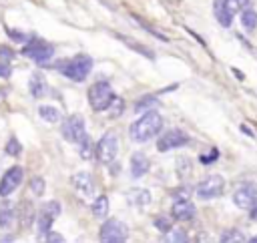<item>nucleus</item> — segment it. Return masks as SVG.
I'll return each mask as SVG.
<instances>
[{"label":"nucleus","instance_id":"10","mask_svg":"<svg viewBox=\"0 0 257 243\" xmlns=\"http://www.w3.org/2000/svg\"><path fill=\"white\" fill-rule=\"evenodd\" d=\"M187 143H189V135L183 133L181 129H173L157 141V151L165 153V151H171V149H177V147H185Z\"/></svg>","mask_w":257,"mask_h":243},{"label":"nucleus","instance_id":"19","mask_svg":"<svg viewBox=\"0 0 257 243\" xmlns=\"http://www.w3.org/2000/svg\"><path fill=\"white\" fill-rule=\"evenodd\" d=\"M241 24L247 30H253L257 26V12H253L251 8H243L241 10Z\"/></svg>","mask_w":257,"mask_h":243},{"label":"nucleus","instance_id":"5","mask_svg":"<svg viewBox=\"0 0 257 243\" xmlns=\"http://www.w3.org/2000/svg\"><path fill=\"white\" fill-rule=\"evenodd\" d=\"M62 137L68 143L80 145V141L86 137V129H84V118L80 114H70L64 125H62Z\"/></svg>","mask_w":257,"mask_h":243},{"label":"nucleus","instance_id":"3","mask_svg":"<svg viewBox=\"0 0 257 243\" xmlns=\"http://www.w3.org/2000/svg\"><path fill=\"white\" fill-rule=\"evenodd\" d=\"M114 94H112V88L108 82L100 80V82H94L90 88H88V102L94 110H104L110 106Z\"/></svg>","mask_w":257,"mask_h":243},{"label":"nucleus","instance_id":"4","mask_svg":"<svg viewBox=\"0 0 257 243\" xmlns=\"http://www.w3.org/2000/svg\"><path fill=\"white\" fill-rule=\"evenodd\" d=\"M116 155H118V139H116V135L114 133H104L100 137L98 145H96V157H98V161L104 163V165H108V163H112L116 159Z\"/></svg>","mask_w":257,"mask_h":243},{"label":"nucleus","instance_id":"17","mask_svg":"<svg viewBox=\"0 0 257 243\" xmlns=\"http://www.w3.org/2000/svg\"><path fill=\"white\" fill-rule=\"evenodd\" d=\"M215 16H217V20H219V24L221 26H231V20H233V12H229L227 10V6L223 4V0H217L215 2Z\"/></svg>","mask_w":257,"mask_h":243},{"label":"nucleus","instance_id":"24","mask_svg":"<svg viewBox=\"0 0 257 243\" xmlns=\"http://www.w3.org/2000/svg\"><path fill=\"white\" fill-rule=\"evenodd\" d=\"M165 241H169V243H185V241H189L187 239V233L183 231V229H177V231H167V237H165Z\"/></svg>","mask_w":257,"mask_h":243},{"label":"nucleus","instance_id":"33","mask_svg":"<svg viewBox=\"0 0 257 243\" xmlns=\"http://www.w3.org/2000/svg\"><path fill=\"white\" fill-rule=\"evenodd\" d=\"M44 239H46L48 243H54V241H56V243H62V241H64V239H62L58 233H50V231L46 233V237H44Z\"/></svg>","mask_w":257,"mask_h":243},{"label":"nucleus","instance_id":"6","mask_svg":"<svg viewBox=\"0 0 257 243\" xmlns=\"http://www.w3.org/2000/svg\"><path fill=\"white\" fill-rule=\"evenodd\" d=\"M100 241L102 243H122L126 241V227L118 219H108L100 227Z\"/></svg>","mask_w":257,"mask_h":243},{"label":"nucleus","instance_id":"20","mask_svg":"<svg viewBox=\"0 0 257 243\" xmlns=\"http://www.w3.org/2000/svg\"><path fill=\"white\" fill-rule=\"evenodd\" d=\"M92 213H94L96 217H104V215L108 213V197H106V195H100V197L94 201Z\"/></svg>","mask_w":257,"mask_h":243},{"label":"nucleus","instance_id":"37","mask_svg":"<svg viewBox=\"0 0 257 243\" xmlns=\"http://www.w3.org/2000/svg\"><path fill=\"white\" fill-rule=\"evenodd\" d=\"M249 217H251V221H257V205L251 209V215H249Z\"/></svg>","mask_w":257,"mask_h":243},{"label":"nucleus","instance_id":"18","mask_svg":"<svg viewBox=\"0 0 257 243\" xmlns=\"http://www.w3.org/2000/svg\"><path fill=\"white\" fill-rule=\"evenodd\" d=\"M38 114H40V118H44L46 123H58V120H60L58 108H54V106H50V104L38 106Z\"/></svg>","mask_w":257,"mask_h":243},{"label":"nucleus","instance_id":"23","mask_svg":"<svg viewBox=\"0 0 257 243\" xmlns=\"http://www.w3.org/2000/svg\"><path fill=\"white\" fill-rule=\"evenodd\" d=\"M157 102H159V98H157V96L147 94V96H143L141 100H137L135 110H137V112H143V110H145V108H149V106H157Z\"/></svg>","mask_w":257,"mask_h":243},{"label":"nucleus","instance_id":"31","mask_svg":"<svg viewBox=\"0 0 257 243\" xmlns=\"http://www.w3.org/2000/svg\"><path fill=\"white\" fill-rule=\"evenodd\" d=\"M173 197L175 199H189L191 197V187H181L179 191L173 193Z\"/></svg>","mask_w":257,"mask_h":243},{"label":"nucleus","instance_id":"28","mask_svg":"<svg viewBox=\"0 0 257 243\" xmlns=\"http://www.w3.org/2000/svg\"><path fill=\"white\" fill-rule=\"evenodd\" d=\"M153 223H155V227H157L159 231H163V233L171 231V221H169V219H165V217H157Z\"/></svg>","mask_w":257,"mask_h":243},{"label":"nucleus","instance_id":"35","mask_svg":"<svg viewBox=\"0 0 257 243\" xmlns=\"http://www.w3.org/2000/svg\"><path fill=\"white\" fill-rule=\"evenodd\" d=\"M0 58H2V60H6V58L10 60V58H12V50L6 48V46H2V48H0Z\"/></svg>","mask_w":257,"mask_h":243},{"label":"nucleus","instance_id":"22","mask_svg":"<svg viewBox=\"0 0 257 243\" xmlns=\"http://www.w3.org/2000/svg\"><path fill=\"white\" fill-rule=\"evenodd\" d=\"M221 241L223 243H233V241H245V235L239 229H227L221 233Z\"/></svg>","mask_w":257,"mask_h":243},{"label":"nucleus","instance_id":"32","mask_svg":"<svg viewBox=\"0 0 257 243\" xmlns=\"http://www.w3.org/2000/svg\"><path fill=\"white\" fill-rule=\"evenodd\" d=\"M217 155H219V151L213 149L211 155H201V163H213V161H217Z\"/></svg>","mask_w":257,"mask_h":243},{"label":"nucleus","instance_id":"7","mask_svg":"<svg viewBox=\"0 0 257 243\" xmlns=\"http://www.w3.org/2000/svg\"><path fill=\"white\" fill-rule=\"evenodd\" d=\"M58 215H60V205L56 201H48V203L42 205V209L38 213V223H36L40 237H46V233L50 231V227H52V223Z\"/></svg>","mask_w":257,"mask_h":243},{"label":"nucleus","instance_id":"13","mask_svg":"<svg viewBox=\"0 0 257 243\" xmlns=\"http://www.w3.org/2000/svg\"><path fill=\"white\" fill-rule=\"evenodd\" d=\"M72 185H74V189H76L82 197H90V195L94 193L92 177H90L88 173H84V171H78V173L72 175Z\"/></svg>","mask_w":257,"mask_h":243},{"label":"nucleus","instance_id":"16","mask_svg":"<svg viewBox=\"0 0 257 243\" xmlns=\"http://www.w3.org/2000/svg\"><path fill=\"white\" fill-rule=\"evenodd\" d=\"M28 88H30V94L34 98H40L48 92V84H46V78L40 74V72H34L30 76V82H28Z\"/></svg>","mask_w":257,"mask_h":243},{"label":"nucleus","instance_id":"15","mask_svg":"<svg viewBox=\"0 0 257 243\" xmlns=\"http://www.w3.org/2000/svg\"><path fill=\"white\" fill-rule=\"evenodd\" d=\"M149 167H151V161H149V157H147L145 153H135V155L131 157V175H133L135 179L143 177V175L149 171Z\"/></svg>","mask_w":257,"mask_h":243},{"label":"nucleus","instance_id":"11","mask_svg":"<svg viewBox=\"0 0 257 243\" xmlns=\"http://www.w3.org/2000/svg\"><path fill=\"white\" fill-rule=\"evenodd\" d=\"M22 175H24L22 167H10V169L4 173L2 181H0V197L12 195V193L18 189V185L22 183Z\"/></svg>","mask_w":257,"mask_h":243},{"label":"nucleus","instance_id":"27","mask_svg":"<svg viewBox=\"0 0 257 243\" xmlns=\"http://www.w3.org/2000/svg\"><path fill=\"white\" fill-rule=\"evenodd\" d=\"M20 151H22V147H20V143L12 137L8 143H6V153L10 155V157H16V155H20Z\"/></svg>","mask_w":257,"mask_h":243},{"label":"nucleus","instance_id":"34","mask_svg":"<svg viewBox=\"0 0 257 243\" xmlns=\"http://www.w3.org/2000/svg\"><path fill=\"white\" fill-rule=\"evenodd\" d=\"M10 72H12V70H10L8 62H4V60H2V62H0V76H2V78H8V76H10Z\"/></svg>","mask_w":257,"mask_h":243},{"label":"nucleus","instance_id":"8","mask_svg":"<svg viewBox=\"0 0 257 243\" xmlns=\"http://www.w3.org/2000/svg\"><path fill=\"white\" fill-rule=\"evenodd\" d=\"M223 187H225V179L221 175H211V177H207L205 181H201L197 185L195 193H197L199 199H215V197L221 195Z\"/></svg>","mask_w":257,"mask_h":243},{"label":"nucleus","instance_id":"9","mask_svg":"<svg viewBox=\"0 0 257 243\" xmlns=\"http://www.w3.org/2000/svg\"><path fill=\"white\" fill-rule=\"evenodd\" d=\"M22 52H24L28 58H32L34 62L44 64V62H48V60L52 58L54 46L48 44V42H42V40H34V42H30V44H26V46L22 48Z\"/></svg>","mask_w":257,"mask_h":243},{"label":"nucleus","instance_id":"21","mask_svg":"<svg viewBox=\"0 0 257 243\" xmlns=\"http://www.w3.org/2000/svg\"><path fill=\"white\" fill-rule=\"evenodd\" d=\"M14 223V211L10 207L0 209V229H10Z\"/></svg>","mask_w":257,"mask_h":243},{"label":"nucleus","instance_id":"26","mask_svg":"<svg viewBox=\"0 0 257 243\" xmlns=\"http://www.w3.org/2000/svg\"><path fill=\"white\" fill-rule=\"evenodd\" d=\"M30 191H32L36 197H40V195L44 193V179H40V177H34V179L30 181Z\"/></svg>","mask_w":257,"mask_h":243},{"label":"nucleus","instance_id":"1","mask_svg":"<svg viewBox=\"0 0 257 243\" xmlns=\"http://www.w3.org/2000/svg\"><path fill=\"white\" fill-rule=\"evenodd\" d=\"M163 129V116L157 112V110H149L145 112L139 120H135L131 125V139L135 143H147L151 141L153 137H157Z\"/></svg>","mask_w":257,"mask_h":243},{"label":"nucleus","instance_id":"36","mask_svg":"<svg viewBox=\"0 0 257 243\" xmlns=\"http://www.w3.org/2000/svg\"><path fill=\"white\" fill-rule=\"evenodd\" d=\"M249 2H251V0H237V6H239V10H243V8H249Z\"/></svg>","mask_w":257,"mask_h":243},{"label":"nucleus","instance_id":"38","mask_svg":"<svg viewBox=\"0 0 257 243\" xmlns=\"http://www.w3.org/2000/svg\"><path fill=\"white\" fill-rule=\"evenodd\" d=\"M249 241H257V237H251V239H249Z\"/></svg>","mask_w":257,"mask_h":243},{"label":"nucleus","instance_id":"14","mask_svg":"<svg viewBox=\"0 0 257 243\" xmlns=\"http://www.w3.org/2000/svg\"><path fill=\"white\" fill-rule=\"evenodd\" d=\"M171 213H173L175 219L185 221V219H191V217L195 215V205H193L189 199H175Z\"/></svg>","mask_w":257,"mask_h":243},{"label":"nucleus","instance_id":"12","mask_svg":"<svg viewBox=\"0 0 257 243\" xmlns=\"http://www.w3.org/2000/svg\"><path fill=\"white\" fill-rule=\"evenodd\" d=\"M233 203L239 209H253L257 205V185H241L233 195Z\"/></svg>","mask_w":257,"mask_h":243},{"label":"nucleus","instance_id":"30","mask_svg":"<svg viewBox=\"0 0 257 243\" xmlns=\"http://www.w3.org/2000/svg\"><path fill=\"white\" fill-rule=\"evenodd\" d=\"M149 201H151V193L145 191V189H141V191L137 193V203H139V205H147Z\"/></svg>","mask_w":257,"mask_h":243},{"label":"nucleus","instance_id":"25","mask_svg":"<svg viewBox=\"0 0 257 243\" xmlns=\"http://www.w3.org/2000/svg\"><path fill=\"white\" fill-rule=\"evenodd\" d=\"M32 219H34L32 205H30L28 201H24V203H22V225H24V227H28V225L32 223Z\"/></svg>","mask_w":257,"mask_h":243},{"label":"nucleus","instance_id":"29","mask_svg":"<svg viewBox=\"0 0 257 243\" xmlns=\"http://www.w3.org/2000/svg\"><path fill=\"white\" fill-rule=\"evenodd\" d=\"M112 104H114V110L110 108V116H118V114H122V106H124V102H122V98H118V96H114V98H112Z\"/></svg>","mask_w":257,"mask_h":243},{"label":"nucleus","instance_id":"2","mask_svg":"<svg viewBox=\"0 0 257 243\" xmlns=\"http://www.w3.org/2000/svg\"><path fill=\"white\" fill-rule=\"evenodd\" d=\"M90 68H92V58L86 56V54H78V56L70 58L68 62H64V64L60 66V72H62L66 78L80 82V80H84V78L88 76Z\"/></svg>","mask_w":257,"mask_h":243}]
</instances>
